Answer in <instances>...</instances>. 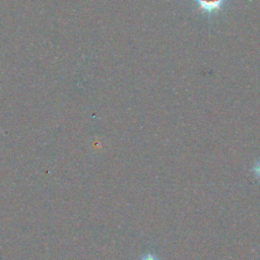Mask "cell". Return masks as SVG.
<instances>
[{"mask_svg": "<svg viewBox=\"0 0 260 260\" xmlns=\"http://www.w3.org/2000/svg\"><path fill=\"white\" fill-rule=\"evenodd\" d=\"M196 2L205 11L217 10L222 4V0H196Z\"/></svg>", "mask_w": 260, "mask_h": 260, "instance_id": "cell-1", "label": "cell"}, {"mask_svg": "<svg viewBox=\"0 0 260 260\" xmlns=\"http://www.w3.org/2000/svg\"><path fill=\"white\" fill-rule=\"evenodd\" d=\"M253 172L255 174V176L260 179V159H258L255 164V166L253 167Z\"/></svg>", "mask_w": 260, "mask_h": 260, "instance_id": "cell-2", "label": "cell"}, {"mask_svg": "<svg viewBox=\"0 0 260 260\" xmlns=\"http://www.w3.org/2000/svg\"><path fill=\"white\" fill-rule=\"evenodd\" d=\"M140 260H159V259H158L156 256H154L153 254L148 253V254L143 255V256L140 258Z\"/></svg>", "mask_w": 260, "mask_h": 260, "instance_id": "cell-3", "label": "cell"}]
</instances>
